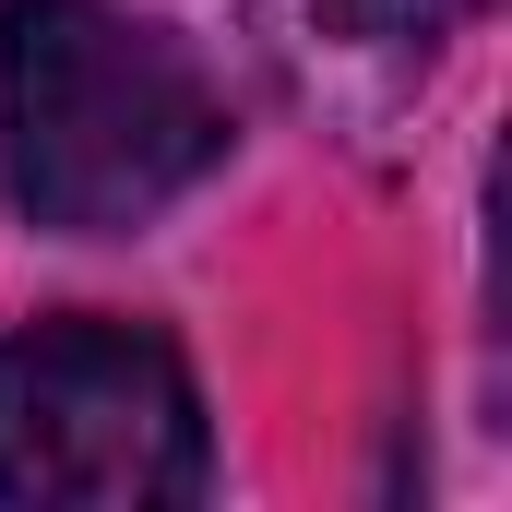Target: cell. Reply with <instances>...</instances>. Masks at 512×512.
Returning <instances> with one entry per match:
<instances>
[{
  "mask_svg": "<svg viewBox=\"0 0 512 512\" xmlns=\"http://www.w3.org/2000/svg\"><path fill=\"white\" fill-rule=\"evenodd\" d=\"M227 155V108L167 24L108 0H12L0 12V179L60 239L155 227Z\"/></svg>",
  "mask_w": 512,
  "mask_h": 512,
  "instance_id": "obj_1",
  "label": "cell"
},
{
  "mask_svg": "<svg viewBox=\"0 0 512 512\" xmlns=\"http://www.w3.org/2000/svg\"><path fill=\"white\" fill-rule=\"evenodd\" d=\"M215 441L179 346L131 322L0 334V501L36 512H155L203 501Z\"/></svg>",
  "mask_w": 512,
  "mask_h": 512,
  "instance_id": "obj_2",
  "label": "cell"
}]
</instances>
